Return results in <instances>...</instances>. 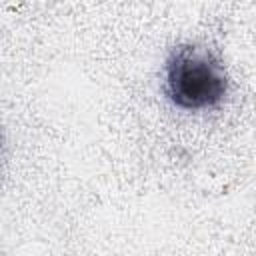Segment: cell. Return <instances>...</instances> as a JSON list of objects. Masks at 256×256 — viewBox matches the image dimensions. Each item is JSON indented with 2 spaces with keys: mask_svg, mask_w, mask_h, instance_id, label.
I'll return each mask as SVG.
<instances>
[{
  "mask_svg": "<svg viewBox=\"0 0 256 256\" xmlns=\"http://www.w3.org/2000/svg\"><path fill=\"white\" fill-rule=\"evenodd\" d=\"M228 90L224 66L196 46H180L166 66V92L170 100L186 110H200L218 104Z\"/></svg>",
  "mask_w": 256,
  "mask_h": 256,
  "instance_id": "6da1fadb",
  "label": "cell"
}]
</instances>
